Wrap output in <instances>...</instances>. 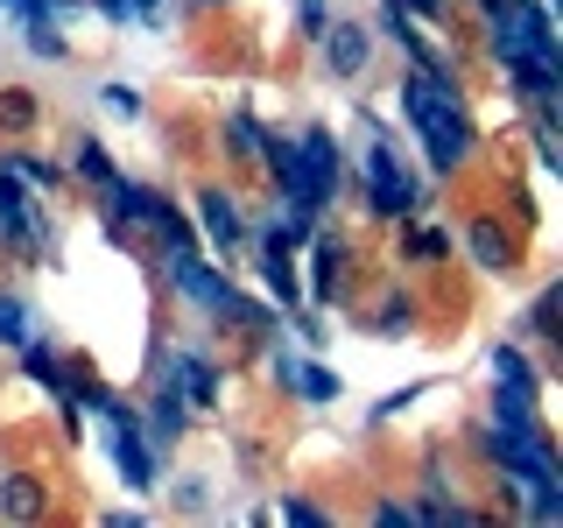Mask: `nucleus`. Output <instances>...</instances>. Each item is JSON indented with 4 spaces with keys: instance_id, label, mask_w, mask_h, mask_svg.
I'll return each instance as SVG.
<instances>
[{
    "instance_id": "nucleus-24",
    "label": "nucleus",
    "mask_w": 563,
    "mask_h": 528,
    "mask_svg": "<svg viewBox=\"0 0 563 528\" xmlns=\"http://www.w3.org/2000/svg\"><path fill=\"white\" fill-rule=\"evenodd\" d=\"M99 106H106V113H120V120H134V113H141L134 85H99Z\"/></svg>"
},
{
    "instance_id": "nucleus-9",
    "label": "nucleus",
    "mask_w": 563,
    "mask_h": 528,
    "mask_svg": "<svg viewBox=\"0 0 563 528\" xmlns=\"http://www.w3.org/2000/svg\"><path fill=\"white\" fill-rule=\"evenodd\" d=\"M465 261H472V268H486V275L515 268V233H507L500 211H479V219L465 226Z\"/></svg>"
},
{
    "instance_id": "nucleus-2",
    "label": "nucleus",
    "mask_w": 563,
    "mask_h": 528,
    "mask_svg": "<svg viewBox=\"0 0 563 528\" xmlns=\"http://www.w3.org/2000/svg\"><path fill=\"white\" fill-rule=\"evenodd\" d=\"M169 282H176V296H190V304L211 310L219 324H240V331H261V324H268V310H261L254 296H240L233 275H219V268H211V261H198V254L169 261Z\"/></svg>"
},
{
    "instance_id": "nucleus-17",
    "label": "nucleus",
    "mask_w": 563,
    "mask_h": 528,
    "mask_svg": "<svg viewBox=\"0 0 563 528\" xmlns=\"http://www.w3.org/2000/svg\"><path fill=\"white\" fill-rule=\"evenodd\" d=\"M0 163H8L14 176H22V184L35 190V198H49V190H64V163H43V155H29V148H8Z\"/></svg>"
},
{
    "instance_id": "nucleus-12",
    "label": "nucleus",
    "mask_w": 563,
    "mask_h": 528,
    "mask_svg": "<svg viewBox=\"0 0 563 528\" xmlns=\"http://www.w3.org/2000/svg\"><path fill=\"white\" fill-rule=\"evenodd\" d=\"M49 515V493H43V472H0V521H43Z\"/></svg>"
},
{
    "instance_id": "nucleus-11",
    "label": "nucleus",
    "mask_w": 563,
    "mask_h": 528,
    "mask_svg": "<svg viewBox=\"0 0 563 528\" xmlns=\"http://www.w3.org/2000/svg\"><path fill=\"white\" fill-rule=\"evenodd\" d=\"M268 374L282 381V387H296V395L303 402H339V374H331V366H317V360H296V352H275L268 360Z\"/></svg>"
},
{
    "instance_id": "nucleus-25",
    "label": "nucleus",
    "mask_w": 563,
    "mask_h": 528,
    "mask_svg": "<svg viewBox=\"0 0 563 528\" xmlns=\"http://www.w3.org/2000/svg\"><path fill=\"white\" fill-rule=\"evenodd\" d=\"M556 304H563V289H542L536 310H528V331H556Z\"/></svg>"
},
{
    "instance_id": "nucleus-4",
    "label": "nucleus",
    "mask_w": 563,
    "mask_h": 528,
    "mask_svg": "<svg viewBox=\"0 0 563 528\" xmlns=\"http://www.w3.org/2000/svg\"><path fill=\"white\" fill-rule=\"evenodd\" d=\"M0 246H14V254L43 261L49 254V211L35 205V190L0 163Z\"/></svg>"
},
{
    "instance_id": "nucleus-18",
    "label": "nucleus",
    "mask_w": 563,
    "mask_h": 528,
    "mask_svg": "<svg viewBox=\"0 0 563 528\" xmlns=\"http://www.w3.org/2000/svg\"><path fill=\"white\" fill-rule=\"evenodd\" d=\"M444 254H451V233H444V226H416V233L401 240V261H409V268H437Z\"/></svg>"
},
{
    "instance_id": "nucleus-21",
    "label": "nucleus",
    "mask_w": 563,
    "mask_h": 528,
    "mask_svg": "<svg viewBox=\"0 0 563 528\" xmlns=\"http://www.w3.org/2000/svg\"><path fill=\"white\" fill-rule=\"evenodd\" d=\"M374 324H380V331H409V324H416V296H409V289H387L380 310H374Z\"/></svg>"
},
{
    "instance_id": "nucleus-20",
    "label": "nucleus",
    "mask_w": 563,
    "mask_h": 528,
    "mask_svg": "<svg viewBox=\"0 0 563 528\" xmlns=\"http://www.w3.org/2000/svg\"><path fill=\"white\" fill-rule=\"evenodd\" d=\"M70 169H78V176H85L92 190H99V184H113V176H120V169H113V155H106L99 141H70Z\"/></svg>"
},
{
    "instance_id": "nucleus-10",
    "label": "nucleus",
    "mask_w": 563,
    "mask_h": 528,
    "mask_svg": "<svg viewBox=\"0 0 563 528\" xmlns=\"http://www.w3.org/2000/svg\"><path fill=\"white\" fill-rule=\"evenodd\" d=\"M317 43H324V70H331V78H366V64H374V35H366L360 22H331Z\"/></svg>"
},
{
    "instance_id": "nucleus-16",
    "label": "nucleus",
    "mask_w": 563,
    "mask_h": 528,
    "mask_svg": "<svg viewBox=\"0 0 563 528\" xmlns=\"http://www.w3.org/2000/svg\"><path fill=\"white\" fill-rule=\"evenodd\" d=\"M35 120H43V99H35L29 85H0V134H8V141H29Z\"/></svg>"
},
{
    "instance_id": "nucleus-1",
    "label": "nucleus",
    "mask_w": 563,
    "mask_h": 528,
    "mask_svg": "<svg viewBox=\"0 0 563 528\" xmlns=\"http://www.w3.org/2000/svg\"><path fill=\"white\" fill-rule=\"evenodd\" d=\"M401 113H409V128L422 134V155H430V169H465L472 148H479V134H472L465 120V99H457V78L451 70H409L401 78Z\"/></svg>"
},
{
    "instance_id": "nucleus-30",
    "label": "nucleus",
    "mask_w": 563,
    "mask_h": 528,
    "mask_svg": "<svg viewBox=\"0 0 563 528\" xmlns=\"http://www.w3.org/2000/svg\"><path fill=\"white\" fill-rule=\"evenodd\" d=\"M128 14H141V22H148V14H155V0H128Z\"/></svg>"
},
{
    "instance_id": "nucleus-8",
    "label": "nucleus",
    "mask_w": 563,
    "mask_h": 528,
    "mask_svg": "<svg viewBox=\"0 0 563 528\" xmlns=\"http://www.w3.org/2000/svg\"><path fill=\"white\" fill-rule=\"evenodd\" d=\"M163 381L190 402V409H211V402H219V360H205V352H190V345L163 352Z\"/></svg>"
},
{
    "instance_id": "nucleus-28",
    "label": "nucleus",
    "mask_w": 563,
    "mask_h": 528,
    "mask_svg": "<svg viewBox=\"0 0 563 528\" xmlns=\"http://www.w3.org/2000/svg\"><path fill=\"white\" fill-rule=\"evenodd\" d=\"M374 521H380V528H401V521H409V507H401V501H380Z\"/></svg>"
},
{
    "instance_id": "nucleus-5",
    "label": "nucleus",
    "mask_w": 563,
    "mask_h": 528,
    "mask_svg": "<svg viewBox=\"0 0 563 528\" xmlns=\"http://www.w3.org/2000/svg\"><path fill=\"white\" fill-rule=\"evenodd\" d=\"M366 211L374 219H416L422 211V190H416V176L395 163V148L387 141H366Z\"/></svg>"
},
{
    "instance_id": "nucleus-31",
    "label": "nucleus",
    "mask_w": 563,
    "mask_h": 528,
    "mask_svg": "<svg viewBox=\"0 0 563 528\" xmlns=\"http://www.w3.org/2000/svg\"><path fill=\"white\" fill-rule=\"evenodd\" d=\"M198 8H219V0H198Z\"/></svg>"
},
{
    "instance_id": "nucleus-29",
    "label": "nucleus",
    "mask_w": 563,
    "mask_h": 528,
    "mask_svg": "<svg viewBox=\"0 0 563 528\" xmlns=\"http://www.w3.org/2000/svg\"><path fill=\"white\" fill-rule=\"evenodd\" d=\"M409 14H451V0H401Z\"/></svg>"
},
{
    "instance_id": "nucleus-14",
    "label": "nucleus",
    "mask_w": 563,
    "mask_h": 528,
    "mask_svg": "<svg viewBox=\"0 0 563 528\" xmlns=\"http://www.w3.org/2000/svg\"><path fill=\"white\" fill-rule=\"evenodd\" d=\"M345 268H352V246L339 233H324V240L310 246V296H317V304L345 296Z\"/></svg>"
},
{
    "instance_id": "nucleus-6",
    "label": "nucleus",
    "mask_w": 563,
    "mask_h": 528,
    "mask_svg": "<svg viewBox=\"0 0 563 528\" xmlns=\"http://www.w3.org/2000/svg\"><path fill=\"white\" fill-rule=\"evenodd\" d=\"M99 205H106V233L128 240V233H148V226H155V211H163V190L113 176V184H99Z\"/></svg>"
},
{
    "instance_id": "nucleus-23",
    "label": "nucleus",
    "mask_w": 563,
    "mask_h": 528,
    "mask_svg": "<svg viewBox=\"0 0 563 528\" xmlns=\"http://www.w3.org/2000/svg\"><path fill=\"white\" fill-rule=\"evenodd\" d=\"M29 50H35V57H64V35H57L49 14H29Z\"/></svg>"
},
{
    "instance_id": "nucleus-26",
    "label": "nucleus",
    "mask_w": 563,
    "mask_h": 528,
    "mask_svg": "<svg viewBox=\"0 0 563 528\" xmlns=\"http://www.w3.org/2000/svg\"><path fill=\"white\" fill-rule=\"evenodd\" d=\"M296 22H303V35L317 43V35L331 29V14H324V0H296Z\"/></svg>"
},
{
    "instance_id": "nucleus-3",
    "label": "nucleus",
    "mask_w": 563,
    "mask_h": 528,
    "mask_svg": "<svg viewBox=\"0 0 563 528\" xmlns=\"http://www.w3.org/2000/svg\"><path fill=\"white\" fill-rule=\"evenodd\" d=\"M85 402H92L99 422H106V451H113L120 480H128L134 493H148L155 486V458H148V437H141V416L113 395V387H85Z\"/></svg>"
},
{
    "instance_id": "nucleus-7",
    "label": "nucleus",
    "mask_w": 563,
    "mask_h": 528,
    "mask_svg": "<svg viewBox=\"0 0 563 528\" xmlns=\"http://www.w3.org/2000/svg\"><path fill=\"white\" fill-rule=\"evenodd\" d=\"M198 226H205V240L219 246L225 261L240 254V240H246V211H240V198H233L225 184H205V190H198Z\"/></svg>"
},
{
    "instance_id": "nucleus-22",
    "label": "nucleus",
    "mask_w": 563,
    "mask_h": 528,
    "mask_svg": "<svg viewBox=\"0 0 563 528\" xmlns=\"http://www.w3.org/2000/svg\"><path fill=\"white\" fill-rule=\"evenodd\" d=\"M0 345H29V304L0 289Z\"/></svg>"
},
{
    "instance_id": "nucleus-13",
    "label": "nucleus",
    "mask_w": 563,
    "mask_h": 528,
    "mask_svg": "<svg viewBox=\"0 0 563 528\" xmlns=\"http://www.w3.org/2000/svg\"><path fill=\"white\" fill-rule=\"evenodd\" d=\"M184 422H190V402H184V395H176V387L163 381V387H155V402L141 409V437H148L155 451H169L176 437H184Z\"/></svg>"
},
{
    "instance_id": "nucleus-27",
    "label": "nucleus",
    "mask_w": 563,
    "mask_h": 528,
    "mask_svg": "<svg viewBox=\"0 0 563 528\" xmlns=\"http://www.w3.org/2000/svg\"><path fill=\"white\" fill-rule=\"evenodd\" d=\"M282 521H324V507H310V501H282Z\"/></svg>"
},
{
    "instance_id": "nucleus-19",
    "label": "nucleus",
    "mask_w": 563,
    "mask_h": 528,
    "mask_svg": "<svg viewBox=\"0 0 563 528\" xmlns=\"http://www.w3.org/2000/svg\"><path fill=\"white\" fill-rule=\"evenodd\" d=\"M225 141H233V148H225L233 163H261V148H268V134H261V128H254V113H240V106L225 113Z\"/></svg>"
},
{
    "instance_id": "nucleus-15",
    "label": "nucleus",
    "mask_w": 563,
    "mask_h": 528,
    "mask_svg": "<svg viewBox=\"0 0 563 528\" xmlns=\"http://www.w3.org/2000/svg\"><path fill=\"white\" fill-rule=\"evenodd\" d=\"M261 282H268V289L282 296V310H303V289H296V261H289V240L275 233H261Z\"/></svg>"
}]
</instances>
